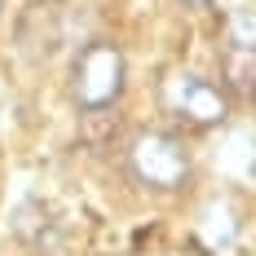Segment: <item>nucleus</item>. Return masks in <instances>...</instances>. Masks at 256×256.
Masks as SVG:
<instances>
[{
	"instance_id": "nucleus-5",
	"label": "nucleus",
	"mask_w": 256,
	"mask_h": 256,
	"mask_svg": "<svg viewBox=\"0 0 256 256\" xmlns=\"http://www.w3.org/2000/svg\"><path fill=\"white\" fill-rule=\"evenodd\" d=\"M14 234L22 238V243H31V248H44L53 238V230H58V221H53V212L40 199H26V204H18V212H14Z\"/></svg>"
},
{
	"instance_id": "nucleus-8",
	"label": "nucleus",
	"mask_w": 256,
	"mask_h": 256,
	"mask_svg": "<svg viewBox=\"0 0 256 256\" xmlns=\"http://www.w3.org/2000/svg\"><path fill=\"white\" fill-rule=\"evenodd\" d=\"M0 4H4V0H0Z\"/></svg>"
},
{
	"instance_id": "nucleus-1",
	"label": "nucleus",
	"mask_w": 256,
	"mask_h": 256,
	"mask_svg": "<svg viewBox=\"0 0 256 256\" xmlns=\"http://www.w3.org/2000/svg\"><path fill=\"white\" fill-rule=\"evenodd\" d=\"M128 172L137 177V186H146L150 194H177L190 186V150L177 132L164 128H146L128 142Z\"/></svg>"
},
{
	"instance_id": "nucleus-7",
	"label": "nucleus",
	"mask_w": 256,
	"mask_h": 256,
	"mask_svg": "<svg viewBox=\"0 0 256 256\" xmlns=\"http://www.w3.org/2000/svg\"><path fill=\"white\" fill-rule=\"evenodd\" d=\"M44 4H53V0H44Z\"/></svg>"
},
{
	"instance_id": "nucleus-3",
	"label": "nucleus",
	"mask_w": 256,
	"mask_h": 256,
	"mask_svg": "<svg viewBox=\"0 0 256 256\" xmlns=\"http://www.w3.org/2000/svg\"><path fill=\"white\" fill-rule=\"evenodd\" d=\"M172 110L190 128H221L230 120V93L204 76H177L172 84Z\"/></svg>"
},
{
	"instance_id": "nucleus-6",
	"label": "nucleus",
	"mask_w": 256,
	"mask_h": 256,
	"mask_svg": "<svg viewBox=\"0 0 256 256\" xmlns=\"http://www.w3.org/2000/svg\"><path fill=\"white\" fill-rule=\"evenodd\" d=\"M181 4H190V9H212V0H181Z\"/></svg>"
},
{
	"instance_id": "nucleus-2",
	"label": "nucleus",
	"mask_w": 256,
	"mask_h": 256,
	"mask_svg": "<svg viewBox=\"0 0 256 256\" xmlns=\"http://www.w3.org/2000/svg\"><path fill=\"white\" fill-rule=\"evenodd\" d=\"M128 88V58L115 40H88L71 66V102L80 110H110Z\"/></svg>"
},
{
	"instance_id": "nucleus-4",
	"label": "nucleus",
	"mask_w": 256,
	"mask_h": 256,
	"mask_svg": "<svg viewBox=\"0 0 256 256\" xmlns=\"http://www.w3.org/2000/svg\"><path fill=\"white\" fill-rule=\"evenodd\" d=\"M221 88L234 98L256 102V44L252 40H234L221 53Z\"/></svg>"
}]
</instances>
